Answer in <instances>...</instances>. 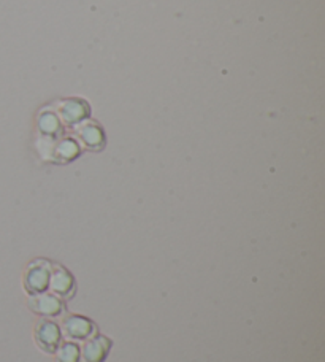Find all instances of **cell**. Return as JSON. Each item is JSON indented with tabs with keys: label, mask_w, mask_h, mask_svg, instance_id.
I'll return each instance as SVG.
<instances>
[{
	"label": "cell",
	"mask_w": 325,
	"mask_h": 362,
	"mask_svg": "<svg viewBox=\"0 0 325 362\" xmlns=\"http://www.w3.org/2000/svg\"><path fill=\"white\" fill-rule=\"evenodd\" d=\"M78 351L75 345H65L61 351L59 362H76Z\"/></svg>",
	"instance_id": "obj_4"
},
{
	"label": "cell",
	"mask_w": 325,
	"mask_h": 362,
	"mask_svg": "<svg viewBox=\"0 0 325 362\" xmlns=\"http://www.w3.org/2000/svg\"><path fill=\"white\" fill-rule=\"evenodd\" d=\"M108 341L105 339H95L89 341L86 350H84L83 362H102L105 358Z\"/></svg>",
	"instance_id": "obj_2"
},
{
	"label": "cell",
	"mask_w": 325,
	"mask_h": 362,
	"mask_svg": "<svg viewBox=\"0 0 325 362\" xmlns=\"http://www.w3.org/2000/svg\"><path fill=\"white\" fill-rule=\"evenodd\" d=\"M38 341L43 348H47L48 351H53L57 341H59V334H57V327L53 322H43V326L38 327Z\"/></svg>",
	"instance_id": "obj_1"
},
{
	"label": "cell",
	"mask_w": 325,
	"mask_h": 362,
	"mask_svg": "<svg viewBox=\"0 0 325 362\" xmlns=\"http://www.w3.org/2000/svg\"><path fill=\"white\" fill-rule=\"evenodd\" d=\"M45 299L47 300H43L42 299V303H40V307H38V310H40L42 313H56V310H57V302L53 299V297H45Z\"/></svg>",
	"instance_id": "obj_5"
},
{
	"label": "cell",
	"mask_w": 325,
	"mask_h": 362,
	"mask_svg": "<svg viewBox=\"0 0 325 362\" xmlns=\"http://www.w3.org/2000/svg\"><path fill=\"white\" fill-rule=\"evenodd\" d=\"M73 321H75L73 326H71L70 322H67L69 334L75 335V337H78V339H83L84 335H86V332L90 329V326L88 325L86 321H83V320H73Z\"/></svg>",
	"instance_id": "obj_3"
}]
</instances>
